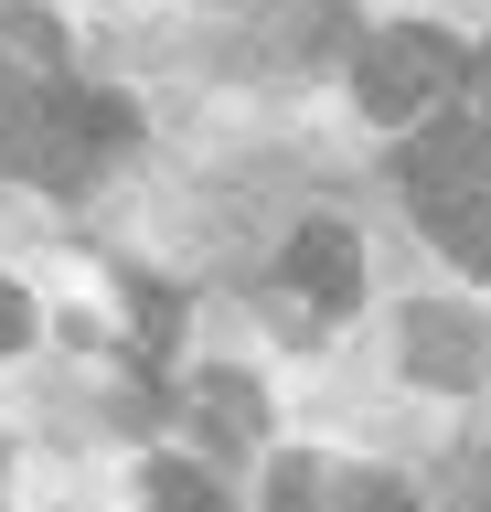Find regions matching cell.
Returning <instances> with one entry per match:
<instances>
[{
	"label": "cell",
	"mask_w": 491,
	"mask_h": 512,
	"mask_svg": "<svg viewBox=\"0 0 491 512\" xmlns=\"http://www.w3.org/2000/svg\"><path fill=\"white\" fill-rule=\"evenodd\" d=\"M129 107L97 86H11L0 96V171H22V182H97L107 160L129 150Z\"/></svg>",
	"instance_id": "obj_1"
},
{
	"label": "cell",
	"mask_w": 491,
	"mask_h": 512,
	"mask_svg": "<svg viewBox=\"0 0 491 512\" xmlns=\"http://www.w3.org/2000/svg\"><path fill=\"white\" fill-rule=\"evenodd\" d=\"M395 182H406L417 224L459 256V267H491V118H438V128H417L406 160H395Z\"/></svg>",
	"instance_id": "obj_2"
},
{
	"label": "cell",
	"mask_w": 491,
	"mask_h": 512,
	"mask_svg": "<svg viewBox=\"0 0 491 512\" xmlns=\"http://www.w3.org/2000/svg\"><path fill=\"white\" fill-rule=\"evenodd\" d=\"M470 75V54H459L449 32H427V22H406V32H374L353 54V96L374 107V118H427L438 96Z\"/></svg>",
	"instance_id": "obj_3"
},
{
	"label": "cell",
	"mask_w": 491,
	"mask_h": 512,
	"mask_svg": "<svg viewBox=\"0 0 491 512\" xmlns=\"http://www.w3.org/2000/svg\"><path fill=\"white\" fill-rule=\"evenodd\" d=\"M395 352H406V374L417 384H481L491 374V320L449 310V299H406V320H395Z\"/></svg>",
	"instance_id": "obj_4"
},
{
	"label": "cell",
	"mask_w": 491,
	"mask_h": 512,
	"mask_svg": "<svg viewBox=\"0 0 491 512\" xmlns=\"http://www.w3.org/2000/svg\"><path fill=\"white\" fill-rule=\"evenodd\" d=\"M278 278H289L310 310H353V299H363V246H353V224H299L289 256H278Z\"/></svg>",
	"instance_id": "obj_5"
},
{
	"label": "cell",
	"mask_w": 491,
	"mask_h": 512,
	"mask_svg": "<svg viewBox=\"0 0 491 512\" xmlns=\"http://www.w3.org/2000/svg\"><path fill=\"white\" fill-rule=\"evenodd\" d=\"M299 512H417V502H406L395 480H374V470H321V459H310V502Z\"/></svg>",
	"instance_id": "obj_6"
},
{
	"label": "cell",
	"mask_w": 491,
	"mask_h": 512,
	"mask_svg": "<svg viewBox=\"0 0 491 512\" xmlns=\"http://www.w3.org/2000/svg\"><path fill=\"white\" fill-rule=\"evenodd\" d=\"M150 512H225L193 459H150Z\"/></svg>",
	"instance_id": "obj_7"
},
{
	"label": "cell",
	"mask_w": 491,
	"mask_h": 512,
	"mask_svg": "<svg viewBox=\"0 0 491 512\" xmlns=\"http://www.w3.org/2000/svg\"><path fill=\"white\" fill-rule=\"evenodd\" d=\"M203 416H214V438H246V427H257V384L246 374H203Z\"/></svg>",
	"instance_id": "obj_8"
},
{
	"label": "cell",
	"mask_w": 491,
	"mask_h": 512,
	"mask_svg": "<svg viewBox=\"0 0 491 512\" xmlns=\"http://www.w3.org/2000/svg\"><path fill=\"white\" fill-rule=\"evenodd\" d=\"M0 43H22V54H43V64H65V32L43 22V11H0Z\"/></svg>",
	"instance_id": "obj_9"
},
{
	"label": "cell",
	"mask_w": 491,
	"mask_h": 512,
	"mask_svg": "<svg viewBox=\"0 0 491 512\" xmlns=\"http://www.w3.org/2000/svg\"><path fill=\"white\" fill-rule=\"evenodd\" d=\"M22 342H33V299L0 278V352H22Z\"/></svg>",
	"instance_id": "obj_10"
},
{
	"label": "cell",
	"mask_w": 491,
	"mask_h": 512,
	"mask_svg": "<svg viewBox=\"0 0 491 512\" xmlns=\"http://www.w3.org/2000/svg\"><path fill=\"white\" fill-rule=\"evenodd\" d=\"M459 491H470V512H491V459H470V470H459Z\"/></svg>",
	"instance_id": "obj_11"
},
{
	"label": "cell",
	"mask_w": 491,
	"mask_h": 512,
	"mask_svg": "<svg viewBox=\"0 0 491 512\" xmlns=\"http://www.w3.org/2000/svg\"><path fill=\"white\" fill-rule=\"evenodd\" d=\"M459 86L481 96V118H491V43H481V54H470V75H459Z\"/></svg>",
	"instance_id": "obj_12"
},
{
	"label": "cell",
	"mask_w": 491,
	"mask_h": 512,
	"mask_svg": "<svg viewBox=\"0 0 491 512\" xmlns=\"http://www.w3.org/2000/svg\"><path fill=\"white\" fill-rule=\"evenodd\" d=\"M0 96H11V75H0Z\"/></svg>",
	"instance_id": "obj_13"
}]
</instances>
